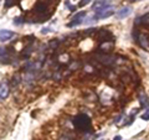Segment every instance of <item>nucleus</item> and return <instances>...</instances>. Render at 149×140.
Here are the masks:
<instances>
[{
	"instance_id": "f257e3e1",
	"label": "nucleus",
	"mask_w": 149,
	"mask_h": 140,
	"mask_svg": "<svg viewBox=\"0 0 149 140\" xmlns=\"http://www.w3.org/2000/svg\"><path fill=\"white\" fill-rule=\"evenodd\" d=\"M114 14V8L113 6H109V8H106V9H102V10H98L96 12V20H98V19H107L112 16Z\"/></svg>"
},
{
	"instance_id": "f03ea898",
	"label": "nucleus",
	"mask_w": 149,
	"mask_h": 140,
	"mask_svg": "<svg viewBox=\"0 0 149 140\" xmlns=\"http://www.w3.org/2000/svg\"><path fill=\"white\" fill-rule=\"evenodd\" d=\"M86 17V12L85 11H80V12H77L76 15H74L72 17V20L70 21V24H67L68 27H73V26H77V25H80L81 22H83L85 20L83 19Z\"/></svg>"
},
{
	"instance_id": "7ed1b4c3",
	"label": "nucleus",
	"mask_w": 149,
	"mask_h": 140,
	"mask_svg": "<svg viewBox=\"0 0 149 140\" xmlns=\"http://www.w3.org/2000/svg\"><path fill=\"white\" fill-rule=\"evenodd\" d=\"M130 12H132V8H130V6H124V8L119 9V10L116 12V17H117V19L128 17L130 15Z\"/></svg>"
},
{
	"instance_id": "20e7f679",
	"label": "nucleus",
	"mask_w": 149,
	"mask_h": 140,
	"mask_svg": "<svg viewBox=\"0 0 149 140\" xmlns=\"http://www.w3.org/2000/svg\"><path fill=\"white\" fill-rule=\"evenodd\" d=\"M15 36V32H13L10 30H1V32H0V41L1 42H6V41L11 40L13 37Z\"/></svg>"
},
{
	"instance_id": "39448f33",
	"label": "nucleus",
	"mask_w": 149,
	"mask_h": 140,
	"mask_svg": "<svg viewBox=\"0 0 149 140\" xmlns=\"http://www.w3.org/2000/svg\"><path fill=\"white\" fill-rule=\"evenodd\" d=\"M137 40H138L139 45H141L144 50H149V41H148V36L147 35H144V34L138 35Z\"/></svg>"
},
{
	"instance_id": "423d86ee",
	"label": "nucleus",
	"mask_w": 149,
	"mask_h": 140,
	"mask_svg": "<svg viewBox=\"0 0 149 140\" xmlns=\"http://www.w3.org/2000/svg\"><path fill=\"white\" fill-rule=\"evenodd\" d=\"M112 6L111 1H95L92 4V9H96L97 11L102 10V9H106V8H109Z\"/></svg>"
},
{
	"instance_id": "0eeeda50",
	"label": "nucleus",
	"mask_w": 149,
	"mask_h": 140,
	"mask_svg": "<svg viewBox=\"0 0 149 140\" xmlns=\"http://www.w3.org/2000/svg\"><path fill=\"white\" fill-rule=\"evenodd\" d=\"M9 94V88L6 86L5 82L1 83V88H0V98H1V100H5V98L8 97Z\"/></svg>"
},
{
	"instance_id": "6e6552de",
	"label": "nucleus",
	"mask_w": 149,
	"mask_h": 140,
	"mask_svg": "<svg viewBox=\"0 0 149 140\" xmlns=\"http://www.w3.org/2000/svg\"><path fill=\"white\" fill-rule=\"evenodd\" d=\"M137 24H141V25H149V12L146 14V15H142V16H139L137 19Z\"/></svg>"
},
{
	"instance_id": "1a4fd4ad",
	"label": "nucleus",
	"mask_w": 149,
	"mask_h": 140,
	"mask_svg": "<svg viewBox=\"0 0 149 140\" xmlns=\"http://www.w3.org/2000/svg\"><path fill=\"white\" fill-rule=\"evenodd\" d=\"M139 102H141V105L144 107V108L149 107V98L147 94H144V93H142V94L139 96Z\"/></svg>"
},
{
	"instance_id": "9d476101",
	"label": "nucleus",
	"mask_w": 149,
	"mask_h": 140,
	"mask_svg": "<svg viewBox=\"0 0 149 140\" xmlns=\"http://www.w3.org/2000/svg\"><path fill=\"white\" fill-rule=\"evenodd\" d=\"M141 118H142L143 120H149V109L144 112V113L142 114V116H141Z\"/></svg>"
},
{
	"instance_id": "9b49d317",
	"label": "nucleus",
	"mask_w": 149,
	"mask_h": 140,
	"mask_svg": "<svg viewBox=\"0 0 149 140\" xmlns=\"http://www.w3.org/2000/svg\"><path fill=\"white\" fill-rule=\"evenodd\" d=\"M21 20H22L21 17H16V19H14V24H15V25H20V24H21Z\"/></svg>"
},
{
	"instance_id": "f8f14e48",
	"label": "nucleus",
	"mask_w": 149,
	"mask_h": 140,
	"mask_svg": "<svg viewBox=\"0 0 149 140\" xmlns=\"http://www.w3.org/2000/svg\"><path fill=\"white\" fill-rule=\"evenodd\" d=\"M50 30H51V29H49V27H44V29L41 30V34H47Z\"/></svg>"
},
{
	"instance_id": "ddd939ff",
	"label": "nucleus",
	"mask_w": 149,
	"mask_h": 140,
	"mask_svg": "<svg viewBox=\"0 0 149 140\" xmlns=\"http://www.w3.org/2000/svg\"><path fill=\"white\" fill-rule=\"evenodd\" d=\"M88 3H91V1H88V0H86V1H81L80 3V6H83V5H87Z\"/></svg>"
},
{
	"instance_id": "4468645a",
	"label": "nucleus",
	"mask_w": 149,
	"mask_h": 140,
	"mask_svg": "<svg viewBox=\"0 0 149 140\" xmlns=\"http://www.w3.org/2000/svg\"><path fill=\"white\" fill-rule=\"evenodd\" d=\"M5 3H6V4H5V5H6V6H11L14 1H11V0H8V1H5Z\"/></svg>"
},
{
	"instance_id": "2eb2a0df",
	"label": "nucleus",
	"mask_w": 149,
	"mask_h": 140,
	"mask_svg": "<svg viewBox=\"0 0 149 140\" xmlns=\"http://www.w3.org/2000/svg\"><path fill=\"white\" fill-rule=\"evenodd\" d=\"M120 118H122V115H118L117 118H116V120H114V123H119V120H120Z\"/></svg>"
},
{
	"instance_id": "dca6fc26",
	"label": "nucleus",
	"mask_w": 149,
	"mask_h": 140,
	"mask_svg": "<svg viewBox=\"0 0 149 140\" xmlns=\"http://www.w3.org/2000/svg\"><path fill=\"white\" fill-rule=\"evenodd\" d=\"M113 140H122V137H120V135H117V137L113 138Z\"/></svg>"
}]
</instances>
